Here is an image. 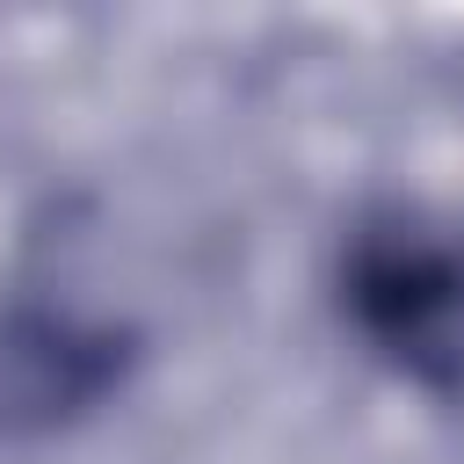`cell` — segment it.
Segmentation results:
<instances>
[{"label":"cell","mask_w":464,"mask_h":464,"mask_svg":"<svg viewBox=\"0 0 464 464\" xmlns=\"http://www.w3.org/2000/svg\"><path fill=\"white\" fill-rule=\"evenodd\" d=\"M362 334L428 384L464 377V261L420 232H370L348 268Z\"/></svg>","instance_id":"cell-1"}]
</instances>
